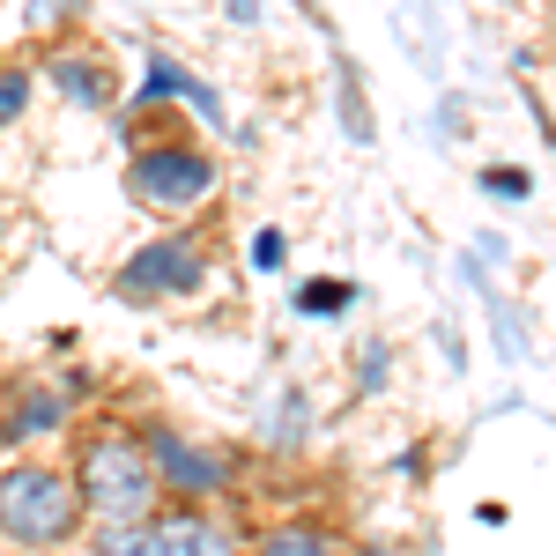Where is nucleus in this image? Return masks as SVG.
<instances>
[{"label": "nucleus", "mask_w": 556, "mask_h": 556, "mask_svg": "<svg viewBox=\"0 0 556 556\" xmlns=\"http://www.w3.org/2000/svg\"><path fill=\"white\" fill-rule=\"evenodd\" d=\"M83 527V505H75V482L60 468H38V460H15L0 475V534L23 542V549H52Z\"/></svg>", "instance_id": "obj_2"}, {"label": "nucleus", "mask_w": 556, "mask_h": 556, "mask_svg": "<svg viewBox=\"0 0 556 556\" xmlns=\"http://www.w3.org/2000/svg\"><path fill=\"white\" fill-rule=\"evenodd\" d=\"M52 83L67 89V97H83V104H104V97H112L104 67H89V60H52Z\"/></svg>", "instance_id": "obj_7"}, {"label": "nucleus", "mask_w": 556, "mask_h": 556, "mask_svg": "<svg viewBox=\"0 0 556 556\" xmlns=\"http://www.w3.org/2000/svg\"><path fill=\"white\" fill-rule=\"evenodd\" d=\"M149 549L156 556H238L230 527H215L201 513H178V519H149Z\"/></svg>", "instance_id": "obj_5"}, {"label": "nucleus", "mask_w": 556, "mask_h": 556, "mask_svg": "<svg viewBox=\"0 0 556 556\" xmlns=\"http://www.w3.org/2000/svg\"><path fill=\"white\" fill-rule=\"evenodd\" d=\"M75 482V505L89 519H104V534L112 527H141V519L156 513V468H149V453L134 445V438H97L83 453V475H67Z\"/></svg>", "instance_id": "obj_1"}, {"label": "nucleus", "mask_w": 556, "mask_h": 556, "mask_svg": "<svg viewBox=\"0 0 556 556\" xmlns=\"http://www.w3.org/2000/svg\"><path fill=\"white\" fill-rule=\"evenodd\" d=\"M208 186H215V164L201 149H141V164H134V193L149 208H186Z\"/></svg>", "instance_id": "obj_3"}, {"label": "nucleus", "mask_w": 556, "mask_h": 556, "mask_svg": "<svg viewBox=\"0 0 556 556\" xmlns=\"http://www.w3.org/2000/svg\"><path fill=\"white\" fill-rule=\"evenodd\" d=\"M156 475H172L178 490H223L230 482V460H215V453H201V445H178V438H156V460H149Z\"/></svg>", "instance_id": "obj_6"}, {"label": "nucleus", "mask_w": 556, "mask_h": 556, "mask_svg": "<svg viewBox=\"0 0 556 556\" xmlns=\"http://www.w3.org/2000/svg\"><path fill=\"white\" fill-rule=\"evenodd\" d=\"M119 290L127 298H186V290H201V253L186 245V238H156V245H141V253L119 267Z\"/></svg>", "instance_id": "obj_4"}, {"label": "nucleus", "mask_w": 556, "mask_h": 556, "mask_svg": "<svg viewBox=\"0 0 556 556\" xmlns=\"http://www.w3.org/2000/svg\"><path fill=\"white\" fill-rule=\"evenodd\" d=\"M23 97H30V83H23V75H8V83H0V127L23 112Z\"/></svg>", "instance_id": "obj_9"}, {"label": "nucleus", "mask_w": 556, "mask_h": 556, "mask_svg": "<svg viewBox=\"0 0 556 556\" xmlns=\"http://www.w3.org/2000/svg\"><path fill=\"white\" fill-rule=\"evenodd\" d=\"M260 556H342L319 527H275L267 542H260Z\"/></svg>", "instance_id": "obj_8"}, {"label": "nucleus", "mask_w": 556, "mask_h": 556, "mask_svg": "<svg viewBox=\"0 0 556 556\" xmlns=\"http://www.w3.org/2000/svg\"><path fill=\"white\" fill-rule=\"evenodd\" d=\"M342 298H349L342 282H334V290H304V312H334V304H342Z\"/></svg>", "instance_id": "obj_10"}]
</instances>
